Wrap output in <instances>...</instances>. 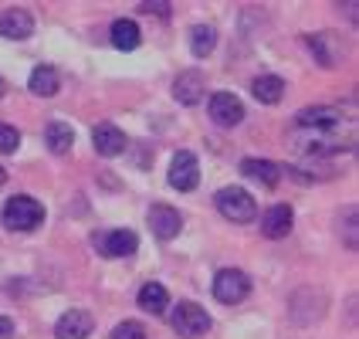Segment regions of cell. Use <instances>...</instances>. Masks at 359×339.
Here are the masks:
<instances>
[{"label": "cell", "mask_w": 359, "mask_h": 339, "mask_svg": "<svg viewBox=\"0 0 359 339\" xmlns=\"http://www.w3.org/2000/svg\"><path fill=\"white\" fill-rule=\"evenodd\" d=\"M140 41H142V31H140V24H136V20L119 18L116 24H112V44H116L119 51H136V48H140Z\"/></svg>", "instance_id": "cell-20"}, {"label": "cell", "mask_w": 359, "mask_h": 339, "mask_svg": "<svg viewBox=\"0 0 359 339\" xmlns=\"http://www.w3.org/2000/svg\"><path fill=\"white\" fill-rule=\"evenodd\" d=\"M173 95H177V102H183V105H197V102L207 95V79H203V72H197V68L180 72L177 81H173Z\"/></svg>", "instance_id": "cell-10"}, {"label": "cell", "mask_w": 359, "mask_h": 339, "mask_svg": "<svg viewBox=\"0 0 359 339\" xmlns=\"http://www.w3.org/2000/svg\"><path fill=\"white\" fill-rule=\"evenodd\" d=\"M92 140H95V153L99 157H119V153H126V146H129L126 133H122L119 126H112V122H102L99 129L92 133Z\"/></svg>", "instance_id": "cell-13"}, {"label": "cell", "mask_w": 359, "mask_h": 339, "mask_svg": "<svg viewBox=\"0 0 359 339\" xmlns=\"http://www.w3.org/2000/svg\"><path fill=\"white\" fill-rule=\"evenodd\" d=\"M4 180H7V170H4V166H0V183H4Z\"/></svg>", "instance_id": "cell-28"}, {"label": "cell", "mask_w": 359, "mask_h": 339, "mask_svg": "<svg viewBox=\"0 0 359 339\" xmlns=\"http://www.w3.org/2000/svg\"><path fill=\"white\" fill-rule=\"evenodd\" d=\"M200 183V163L190 149H180L173 163H170V187L180 190V194H190Z\"/></svg>", "instance_id": "cell-5"}, {"label": "cell", "mask_w": 359, "mask_h": 339, "mask_svg": "<svg viewBox=\"0 0 359 339\" xmlns=\"http://www.w3.org/2000/svg\"><path fill=\"white\" fill-rule=\"evenodd\" d=\"M0 339H14V322L7 316H0Z\"/></svg>", "instance_id": "cell-26"}, {"label": "cell", "mask_w": 359, "mask_h": 339, "mask_svg": "<svg viewBox=\"0 0 359 339\" xmlns=\"http://www.w3.org/2000/svg\"><path fill=\"white\" fill-rule=\"evenodd\" d=\"M4 92H7V85H4V79H0V99H4Z\"/></svg>", "instance_id": "cell-27"}, {"label": "cell", "mask_w": 359, "mask_h": 339, "mask_svg": "<svg viewBox=\"0 0 359 339\" xmlns=\"http://www.w3.org/2000/svg\"><path fill=\"white\" fill-rule=\"evenodd\" d=\"M0 34L7 41H27L34 34V18L27 14V11H7V14H0Z\"/></svg>", "instance_id": "cell-14"}, {"label": "cell", "mask_w": 359, "mask_h": 339, "mask_svg": "<svg viewBox=\"0 0 359 339\" xmlns=\"http://www.w3.org/2000/svg\"><path fill=\"white\" fill-rule=\"evenodd\" d=\"M173 329H177L183 339H197L210 329V316H207V309L197 305V302H180L177 312H173Z\"/></svg>", "instance_id": "cell-4"}, {"label": "cell", "mask_w": 359, "mask_h": 339, "mask_svg": "<svg viewBox=\"0 0 359 339\" xmlns=\"http://www.w3.org/2000/svg\"><path fill=\"white\" fill-rule=\"evenodd\" d=\"M109 339H146V329H142L140 322L126 319V322H119V326L112 329V336Z\"/></svg>", "instance_id": "cell-23"}, {"label": "cell", "mask_w": 359, "mask_h": 339, "mask_svg": "<svg viewBox=\"0 0 359 339\" xmlns=\"http://www.w3.org/2000/svg\"><path fill=\"white\" fill-rule=\"evenodd\" d=\"M27 88H31L34 95H41V99H51V95H58V88H61L58 72H55L51 65H38V68L31 72V81H27Z\"/></svg>", "instance_id": "cell-18"}, {"label": "cell", "mask_w": 359, "mask_h": 339, "mask_svg": "<svg viewBox=\"0 0 359 339\" xmlns=\"http://www.w3.org/2000/svg\"><path fill=\"white\" fill-rule=\"evenodd\" d=\"M140 7V14H156V18H170V7L173 4H166V0H142L136 4Z\"/></svg>", "instance_id": "cell-25"}, {"label": "cell", "mask_w": 359, "mask_h": 339, "mask_svg": "<svg viewBox=\"0 0 359 339\" xmlns=\"http://www.w3.org/2000/svg\"><path fill=\"white\" fill-rule=\"evenodd\" d=\"M251 292V279L241 272V268H220L217 279H214V295L224 305H238V302L248 299Z\"/></svg>", "instance_id": "cell-3"}, {"label": "cell", "mask_w": 359, "mask_h": 339, "mask_svg": "<svg viewBox=\"0 0 359 339\" xmlns=\"http://www.w3.org/2000/svg\"><path fill=\"white\" fill-rule=\"evenodd\" d=\"M18 146H20V133L14 126L0 122V153H18Z\"/></svg>", "instance_id": "cell-24"}, {"label": "cell", "mask_w": 359, "mask_h": 339, "mask_svg": "<svg viewBox=\"0 0 359 339\" xmlns=\"http://www.w3.org/2000/svg\"><path fill=\"white\" fill-rule=\"evenodd\" d=\"M92 329H95V322H92V316H88L85 309H68L58 319V326H55V336L58 339H88Z\"/></svg>", "instance_id": "cell-11"}, {"label": "cell", "mask_w": 359, "mask_h": 339, "mask_svg": "<svg viewBox=\"0 0 359 339\" xmlns=\"http://www.w3.org/2000/svg\"><path fill=\"white\" fill-rule=\"evenodd\" d=\"M292 220H295L292 207H288V204H275V207H268V211L261 214V234H264V238H271V241L288 238Z\"/></svg>", "instance_id": "cell-9"}, {"label": "cell", "mask_w": 359, "mask_h": 339, "mask_svg": "<svg viewBox=\"0 0 359 339\" xmlns=\"http://www.w3.org/2000/svg\"><path fill=\"white\" fill-rule=\"evenodd\" d=\"M44 142L55 157H65L72 146H75V129L68 122H48L44 126Z\"/></svg>", "instance_id": "cell-17"}, {"label": "cell", "mask_w": 359, "mask_h": 339, "mask_svg": "<svg viewBox=\"0 0 359 339\" xmlns=\"http://www.w3.org/2000/svg\"><path fill=\"white\" fill-rule=\"evenodd\" d=\"M149 227L160 241H173L183 227V218H180V211L166 207V204H153L149 207Z\"/></svg>", "instance_id": "cell-8"}, {"label": "cell", "mask_w": 359, "mask_h": 339, "mask_svg": "<svg viewBox=\"0 0 359 339\" xmlns=\"http://www.w3.org/2000/svg\"><path fill=\"white\" fill-rule=\"evenodd\" d=\"M241 173L248 180H255L261 187H275L281 180V166L271 160H258V157H248V160H241Z\"/></svg>", "instance_id": "cell-15"}, {"label": "cell", "mask_w": 359, "mask_h": 339, "mask_svg": "<svg viewBox=\"0 0 359 339\" xmlns=\"http://www.w3.org/2000/svg\"><path fill=\"white\" fill-rule=\"evenodd\" d=\"M170 305V292L163 288L160 281H146L140 288V309L142 312H153V316H163Z\"/></svg>", "instance_id": "cell-19"}, {"label": "cell", "mask_w": 359, "mask_h": 339, "mask_svg": "<svg viewBox=\"0 0 359 339\" xmlns=\"http://www.w3.org/2000/svg\"><path fill=\"white\" fill-rule=\"evenodd\" d=\"M95 244L105 258H133L140 248V238H136V231H109V234H99Z\"/></svg>", "instance_id": "cell-7"}, {"label": "cell", "mask_w": 359, "mask_h": 339, "mask_svg": "<svg viewBox=\"0 0 359 339\" xmlns=\"http://www.w3.org/2000/svg\"><path fill=\"white\" fill-rule=\"evenodd\" d=\"M210 119L217 122V126H224V129H234L244 119V105H241L238 95L217 92V95H210Z\"/></svg>", "instance_id": "cell-6"}, {"label": "cell", "mask_w": 359, "mask_h": 339, "mask_svg": "<svg viewBox=\"0 0 359 339\" xmlns=\"http://www.w3.org/2000/svg\"><path fill=\"white\" fill-rule=\"evenodd\" d=\"M251 92H255V99H258L261 105H278L281 95H285V81H281L278 75H261V79H255Z\"/></svg>", "instance_id": "cell-21"}, {"label": "cell", "mask_w": 359, "mask_h": 339, "mask_svg": "<svg viewBox=\"0 0 359 339\" xmlns=\"http://www.w3.org/2000/svg\"><path fill=\"white\" fill-rule=\"evenodd\" d=\"M342 119V109L336 105H309V109H302L299 112V126L302 129H329V126H336Z\"/></svg>", "instance_id": "cell-16"}, {"label": "cell", "mask_w": 359, "mask_h": 339, "mask_svg": "<svg viewBox=\"0 0 359 339\" xmlns=\"http://www.w3.org/2000/svg\"><path fill=\"white\" fill-rule=\"evenodd\" d=\"M41 220H44V207H41L34 197H11L4 204V224L11 227V231H34Z\"/></svg>", "instance_id": "cell-2"}, {"label": "cell", "mask_w": 359, "mask_h": 339, "mask_svg": "<svg viewBox=\"0 0 359 339\" xmlns=\"http://www.w3.org/2000/svg\"><path fill=\"white\" fill-rule=\"evenodd\" d=\"M214 44H217V31L210 24H194L190 27V51H194V58H207L214 51Z\"/></svg>", "instance_id": "cell-22"}, {"label": "cell", "mask_w": 359, "mask_h": 339, "mask_svg": "<svg viewBox=\"0 0 359 339\" xmlns=\"http://www.w3.org/2000/svg\"><path fill=\"white\" fill-rule=\"evenodd\" d=\"M309 48H312V55H316V61H319L322 68H336L342 58V44L339 38L332 34V31H319V34H309Z\"/></svg>", "instance_id": "cell-12"}, {"label": "cell", "mask_w": 359, "mask_h": 339, "mask_svg": "<svg viewBox=\"0 0 359 339\" xmlns=\"http://www.w3.org/2000/svg\"><path fill=\"white\" fill-rule=\"evenodd\" d=\"M217 211L227 220H234V224H251V220L258 218L255 197H251L248 190H241V187H224V190H217Z\"/></svg>", "instance_id": "cell-1"}]
</instances>
